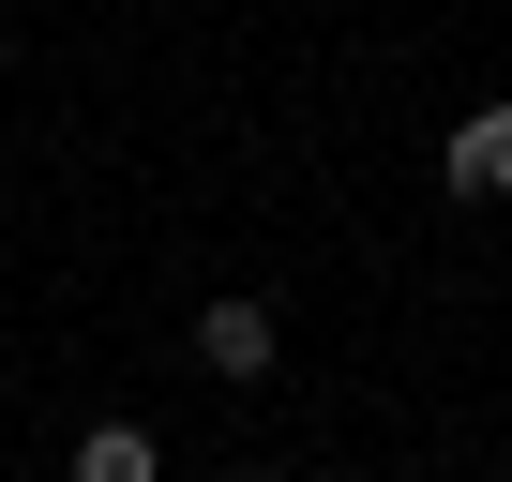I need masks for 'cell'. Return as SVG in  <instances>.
I'll return each mask as SVG.
<instances>
[{
  "label": "cell",
  "mask_w": 512,
  "mask_h": 482,
  "mask_svg": "<svg viewBox=\"0 0 512 482\" xmlns=\"http://www.w3.org/2000/svg\"><path fill=\"white\" fill-rule=\"evenodd\" d=\"M437 181H452V196H512V106H467V121L437 136Z\"/></svg>",
  "instance_id": "6da1fadb"
},
{
  "label": "cell",
  "mask_w": 512,
  "mask_h": 482,
  "mask_svg": "<svg viewBox=\"0 0 512 482\" xmlns=\"http://www.w3.org/2000/svg\"><path fill=\"white\" fill-rule=\"evenodd\" d=\"M272 347H287L272 302H211V317H196V362H211V377H272Z\"/></svg>",
  "instance_id": "7a4b0ae2"
},
{
  "label": "cell",
  "mask_w": 512,
  "mask_h": 482,
  "mask_svg": "<svg viewBox=\"0 0 512 482\" xmlns=\"http://www.w3.org/2000/svg\"><path fill=\"white\" fill-rule=\"evenodd\" d=\"M76 482H166V452H151L136 422H91V437H76Z\"/></svg>",
  "instance_id": "3957f363"
},
{
  "label": "cell",
  "mask_w": 512,
  "mask_h": 482,
  "mask_svg": "<svg viewBox=\"0 0 512 482\" xmlns=\"http://www.w3.org/2000/svg\"><path fill=\"white\" fill-rule=\"evenodd\" d=\"M226 482H272V467H226Z\"/></svg>",
  "instance_id": "277c9868"
}]
</instances>
